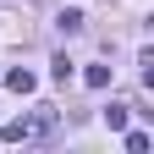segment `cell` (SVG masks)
I'll use <instances>...</instances> for the list:
<instances>
[{"mask_svg":"<svg viewBox=\"0 0 154 154\" xmlns=\"http://www.w3.org/2000/svg\"><path fill=\"white\" fill-rule=\"evenodd\" d=\"M50 77H55V83H72V61H66V55H55V66H50Z\"/></svg>","mask_w":154,"mask_h":154,"instance_id":"6","label":"cell"},{"mask_svg":"<svg viewBox=\"0 0 154 154\" xmlns=\"http://www.w3.org/2000/svg\"><path fill=\"white\" fill-rule=\"evenodd\" d=\"M0 138H6V143H22V138H33V121H28V116H22V121H6Z\"/></svg>","mask_w":154,"mask_h":154,"instance_id":"2","label":"cell"},{"mask_svg":"<svg viewBox=\"0 0 154 154\" xmlns=\"http://www.w3.org/2000/svg\"><path fill=\"white\" fill-rule=\"evenodd\" d=\"M83 22H88V17L77 11V6H72V11H61V17H55V28H61L66 38H72V33H83Z\"/></svg>","mask_w":154,"mask_h":154,"instance_id":"3","label":"cell"},{"mask_svg":"<svg viewBox=\"0 0 154 154\" xmlns=\"http://www.w3.org/2000/svg\"><path fill=\"white\" fill-rule=\"evenodd\" d=\"M83 83H88V88H110V66H88Z\"/></svg>","mask_w":154,"mask_h":154,"instance_id":"4","label":"cell"},{"mask_svg":"<svg viewBox=\"0 0 154 154\" xmlns=\"http://www.w3.org/2000/svg\"><path fill=\"white\" fill-rule=\"evenodd\" d=\"M121 132H127V127H121ZM149 143H154L149 132H127V154H149Z\"/></svg>","mask_w":154,"mask_h":154,"instance_id":"5","label":"cell"},{"mask_svg":"<svg viewBox=\"0 0 154 154\" xmlns=\"http://www.w3.org/2000/svg\"><path fill=\"white\" fill-rule=\"evenodd\" d=\"M105 121H110V132H121V127H127V105H110V110H105Z\"/></svg>","mask_w":154,"mask_h":154,"instance_id":"7","label":"cell"},{"mask_svg":"<svg viewBox=\"0 0 154 154\" xmlns=\"http://www.w3.org/2000/svg\"><path fill=\"white\" fill-rule=\"evenodd\" d=\"M6 83H11L17 94H33V88H38V77H33L28 66H11V72H6Z\"/></svg>","mask_w":154,"mask_h":154,"instance_id":"1","label":"cell"}]
</instances>
